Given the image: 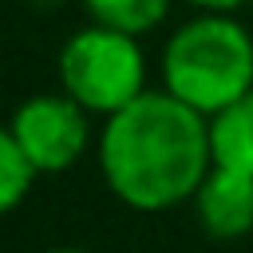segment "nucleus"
Here are the masks:
<instances>
[{
    "label": "nucleus",
    "mask_w": 253,
    "mask_h": 253,
    "mask_svg": "<svg viewBox=\"0 0 253 253\" xmlns=\"http://www.w3.org/2000/svg\"><path fill=\"white\" fill-rule=\"evenodd\" d=\"M36 162L24 154V146L4 130L0 134V210L12 213L28 194H32V182H36Z\"/></svg>",
    "instance_id": "6e6552de"
},
{
    "label": "nucleus",
    "mask_w": 253,
    "mask_h": 253,
    "mask_svg": "<svg viewBox=\"0 0 253 253\" xmlns=\"http://www.w3.org/2000/svg\"><path fill=\"white\" fill-rule=\"evenodd\" d=\"M87 107L75 103L67 91L63 95H32L12 111L8 134L24 146V154L36 162L40 174H59L71 170L87 142H91V123Z\"/></svg>",
    "instance_id": "20e7f679"
},
{
    "label": "nucleus",
    "mask_w": 253,
    "mask_h": 253,
    "mask_svg": "<svg viewBox=\"0 0 253 253\" xmlns=\"http://www.w3.org/2000/svg\"><path fill=\"white\" fill-rule=\"evenodd\" d=\"M162 87L202 115H217L253 91V36L229 12L186 20L162 47Z\"/></svg>",
    "instance_id": "f03ea898"
},
{
    "label": "nucleus",
    "mask_w": 253,
    "mask_h": 253,
    "mask_svg": "<svg viewBox=\"0 0 253 253\" xmlns=\"http://www.w3.org/2000/svg\"><path fill=\"white\" fill-rule=\"evenodd\" d=\"M210 150L217 166L253 174V91L210 115Z\"/></svg>",
    "instance_id": "423d86ee"
},
{
    "label": "nucleus",
    "mask_w": 253,
    "mask_h": 253,
    "mask_svg": "<svg viewBox=\"0 0 253 253\" xmlns=\"http://www.w3.org/2000/svg\"><path fill=\"white\" fill-rule=\"evenodd\" d=\"M194 210L198 225L213 241H237L253 233V174L213 162L194 194Z\"/></svg>",
    "instance_id": "39448f33"
},
{
    "label": "nucleus",
    "mask_w": 253,
    "mask_h": 253,
    "mask_svg": "<svg viewBox=\"0 0 253 253\" xmlns=\"http://www.w3.org/2000/svg\"><path fill=\"white\" fill-rule=\"evenodd\" d=\"M83 8H87V16L95 24L142 36V32H150V28H158L166 20L170 0H83Z\"/></svg>",
    "instance_id": "0eeeda50"
},
{
    "label": "nucleus",
    "mask_w": 253,
    "mask_h": 253,
    "mask_svg": "<svg viewBox=\"0 0 253 253\" xmlns=\"http://www.w3.org/2000/svg\"><path fill=\"white\" fill-rule=\"evenodd\" d=\"M198 12H233V8H241V4H249V0H190Z\"/></svg>",
    "instance_id": "1a4fd4ad"
},
{
    "label": "nucleus",
    "mask_w": 253,
    "mask_h": 253,
    "mask_svg": "<svg viewBox=\"0 0 253 253\" xmlns=\"http://www.w3.org/2000/svg\"><path fill=\"white\" fill-rule=\"evenodd\" d=\"M59 83L91 115H115L146 91V59L138 36L91 24L59 51Z\"/></svg>",
    "instance_id": "7ed1b4c3"
},
{
    "label": "nucleus",
    "mask_w": 253,
    "mask_h": 253,
    "mask_svg": "<svg viewBox=\"0 0 253 253\" xmlns=\"http://www.w3.org/2000/svg\"><path fill=\"white\" fill-rule=\"evenodd\" d=\"M43 253H87V249H79V245H51V249H43Z\"/></svg>",
    "instance_id": "9d476101"
},
{
    "label": "nucleus",
    "mask_w": 253,
    "mask_h": 253,
    "mask_svg": "<svg viewBox=\"0 0 253 253\" xmlns=\"http://www.w3.org/2000/svg\"><path fill=\"white\" fill-rule=\"evenodd\" d=\"M210 166V115L166 87L142 91L123 111L107 115L99 134V170L107 190L142 213L190 202Z\"/></svg>",
    "instance_id": "f257e3e1"
}]
</instances>
